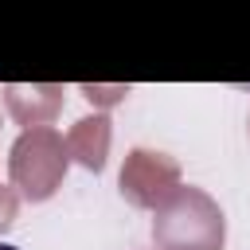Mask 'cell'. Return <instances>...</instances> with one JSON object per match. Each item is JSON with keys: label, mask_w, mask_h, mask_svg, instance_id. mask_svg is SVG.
Here are the masks:
<instances>
[{"label": "cell", "mask_w": 250, "mask_h": 250, "mask_svg": "<svg viewBox=\"0 0 250 250\" xmlns=\"http://www.w3.org/2000/svg\"><path fill=\"white\" fill-rule=\"evenodd\" d=\"M0 250H20V246H12V242H0Z\"/></svg>", "instance_id": "6da1fadb"}]
</instances>
